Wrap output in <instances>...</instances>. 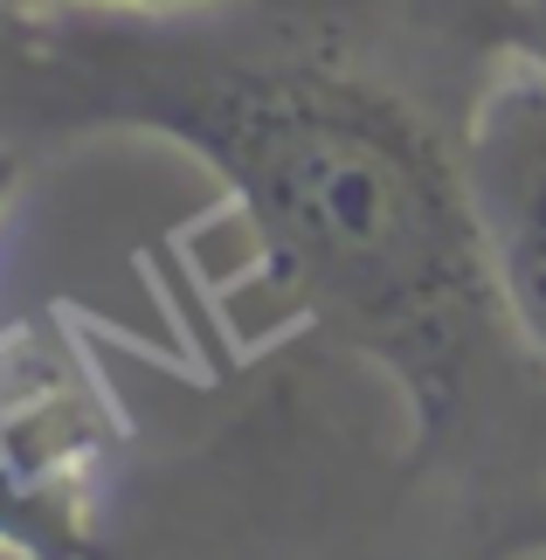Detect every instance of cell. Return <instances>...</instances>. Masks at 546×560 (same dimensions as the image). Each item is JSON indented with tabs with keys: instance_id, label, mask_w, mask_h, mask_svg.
<instances>
[{
	"instance_id": "obj_7",
	"label": "cell",
	"mask_w": 546,
	"mask_h": 560,
	"mask_svg": "<svg viewBox=\"0 0 546 560\" xmlns=\"http://www.w3.org/2000/svg\"><path fill=\"white\" fill-rule=\"evenodd\" d=\"M533 540H546V526H539V533H533Z\"/></svg>"
},
{
	"instance_id": "obj_4",
	"label": "cell",
	"mask_w": 546,
	"mask_h": 560,
	"mask_svg": "<svg viewBox=\"0 0 546 560\" xmlns=\"http://www.w3.org/2000/svg\"><path fill=\"white\" fill-rule=\"evenodd\" d=\"M395 8L471 56H506L526 35V0H395Z\"/></svg>"
},
{
	"instance_id": "obj_3",
	"label": "cell",
	"mask_w": 546,
	"mask_h": 560,
	"mask_svg": "<svg viewBox=\"0 0 546 560\" xmlns=\"http://www.w3.org/2000/svg\"><path fill=\"white\" fill-rule=\"evenodd\" d=\"M70 132V83H62L49 21H21L0 8V139H62Z\"/></svg>"
},
{
	"instance_id": "obj_5",
	"label": "cell",
	"mask_w": 546,
	"mask_h": 560,
	"mask_svg": "<svg viewBox=\"0 0 546 560\" xmlns=\"http://www.w3.org/2000/svg\"><path fill=\"white\" fill-rule=\"evenodd\" d=\"M21 21H70V14H187L214 8V0H0Z\"/></svg>"
},
{
	"instance_id": "obj_6",
	"label": "cell",
	"mask_w": 546,
	"mask_h": 560,
	"mask_svg": "<svg viewBox=\"0 0 546 560\" xmlns=\"http://www.w3.org/2000/svg\"><path fill=\"white\" fill-rule=\"evenodd\" d=\"M21 166H28V145H8V139H0V214H8L14 187H21Z\"/></svg>"
},
{
	"instance_id": "obj_1",
	"label": "cell",
	"mask_w": 546,
	"mask_h": 560,
	"mask_svg": "<svg viewBox=\"0 0 546 560\" xmlns=\"http://www.w3.org/2000/svg\"><path fill=\"white\" fill-rule=\"evenodd\" d=\"M70 132H152L222 180L264 284L395 381L415 464L512 485L546 387L512 347L464 194V118L498 56L395 0H214L49 21Z\"/></svg>"
},
{
	"instance_id": "obj_2",
	"label": "cell",
	"mask_w": 546,
	"mask_h": 560,
	"mask_svg": "<svg viewBox=\"0 0 546 560\" xmlns=\"http://www.w3.org/2000/svg\"><path fill=\"white\" fill-rule=\"evenodd\" d=\"M464 194L512 347L546 387V62L506 49L464 118Z\"/></svg>"
}]
</instances>
